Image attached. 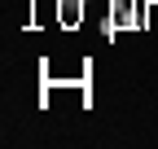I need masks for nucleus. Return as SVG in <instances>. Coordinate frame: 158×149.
Returning <instances> with one entry per match:
<instances>
[{"label": "nucleus", "mask_w": 158, "mask_h": 149, "mask_svg": "<svg viewBox=\"0 0 158 149\" xmlns=\"http://www.w3.org/2000/svg\"><path fill=\"white\" fill-rule=\"evenodd\" d=\"M110 18L118 22V31H123V26H136V22H141V9H136L132 0H110Z\"/></svg>", "instance_id": "1"}, {"label": "nucleus", "mask_w": 158, "mask_h": 149, "mask_svg": "<svg viewBox=\"0 0 158 149\" xmlns=\"http://www.w3.org/2000/svg\"><path fill=\"white\" fill-rule=\"evenodd\" d=\"M84 13V0H62V22H75Z\"/></svg>", "instance_id": "2"}, {"label": "nucleus", "mask_w": 158, "mask_h": 149, "mask_svg": "<svg viewBox=\"0 0 158 149\" xmlns=\"http://www.w3.org/2000/svg\"><path fill=\"white\" fill-rule=\"evenodd\" d=\"M145 5H149V0H145Z\"/></svg>", "instance_id": "3"}]
</instances>
